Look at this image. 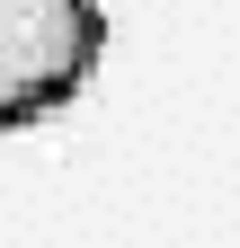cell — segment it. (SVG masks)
Returning <instances> with one entry per match:
<instances>
[{"label":"cell","mask_w":240,"mask_h":248,"mask_svg":"<svg viewBox=\"0 0 240 248\" xmlns=\"http://www.w3.org/2000/svg\"><path fill=\"white\" fill-rule=\"evenodd\" d=\"M107 45L98 0H0V133L71 107Z\"/></svg>","instance_id":"1"}]
</instances>
